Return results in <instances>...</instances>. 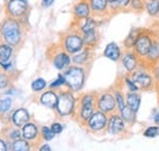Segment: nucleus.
I'll use <instances>...</instances> for the list:
<instances>
[{
	"label": "nucleus",
	"instance_id": "1",
	"mask_svg": "<svg viewBox=\"0 0 159 151\" xmlns=\"http://www.w3.org/2000/svg\"><path fill=\"white\" fill-rule=\"evenodd\" d=\"M97 110V93H87L76 100L75 118L81 124H86L87 119Z\"/></svg>",
	"mask_w": 159,
	"mask_h": 151
},
{
	"label": "nucleus",
	"instance_id": "2",
	"mask_svg": "<svg viewBox=\"0 0 159 151\" xmlns=\"http://www.w3.org/2000/svg\"><path fill=\"white\" fill-rule=\"evenodd\" d=\"M0 37L11 46H17L22 40V24L20 19L7 17L0 23Z\"/></svg>",
	"mask_w": 159,
	"mask_h": 151
},
{
	"label": "nucleus",
	"instance_id": "3",
	"mask_svg": "<svg viewBox=\"0 0 159 151\" xmlns=\"http://www.w3.org/2000/svg\"><path fill=\"white\" fill-rule=\"evenodd\" d=\"M62 75L65 78V85L67 87V89H70L74 93H77L84 85L87 70L80 65H70L67 68L64 70Z\"/></svg>",
	"mask_w": 159,
	"mask_h": 151
},
{
	"label": "nucleus",
	"instance_id": "4",
	"mask_svg": "<svg viewBox=\"0 0 159 151\" xmlns=\"http://www.w3.org/2000/svg\"><path fill=\"white\" fill-rule=\"evenodd\" d=\"M159 32L152 28H139V36L135 41V45L132 48V51L137 55L139 61L147 55L152 43L154 41V39L157 38Z\"/></svg>",
	"mask_w": 159,
	"mask_h": 151
},
{
	"label": "nucleus",
	"instance_id": "5",
	"mask_svg": "<svg viewBox=\"0 0 159 151\" xmlns=\"http://www.w3.org/2000/svg\"><path fill=\"white\" fill-rule=\"evenodd\" d=\"M76 97L74 95V92L70 89L67 90H59L58 93V101L55 106V112L60 118H66L75 114L76 109Z\"/></svg>",
	"mask_w": 159,
	"mask_h": 151
},
{
	"label": "nucleus",
	"instance_id": "6",
	"mask_svg": "<svg viewBox=\"0 0 159 151\" xmlns=\"http://www.w3.org/2000/svg\"><path fill=\"white\" fill-rule=\"evenodd\" d=\"M60 45L70 55H74V54L79 53V51H81L84 48L82 34L80 33L76 28H72L71 31H69V32H66L65 34L61 36Z\"/></svg>",
	"mask_w": 159,
	"mask_h": 151
},
{
	"label": "nucleus",
	"instance_id": "7",
	"mask_svg": "<svg viewBox=\"0 0 159 151\" xmlns=\"http://www.w3.org/2000/svg\"><path fill=\"white\" fill-rule=\"evenodd\" d=\"M130 77L141 92H154V78L151 70L139 66L130 73Z\"/></svg>",
	"mask_w": 159,
	"mask_h": 151
},
{
	"label": "nucleus",
	"instance_id": "8",
	"mask_svg": "<svg viewBox=\"0 0 159 151\" xmlns=\"http://www.w3.org/2000/svg\"><path fill=\"white\" fill-rule=\"evenodd\" d=\"M48 57L54 65V67L59 71H64L71 65L70 54L66 53L61 45H53L48 50Z\"/></svg>",
	"mask_w": 159,
	"mask_h": 151
},
{
	"label": "nucleus",
	"instance_id": "9",
	"mask_svg": "<svg viewBox=\"0 0 159 151\" xmlns=\"http://www.w3.org/2000/svg\"><path fill=\"white\" fill-rule=\"evenodd\" d=\"M97 110L105 113H113L118 110L116 107V100L113 89H108L97 94Z\"/></svg>",
	"mask_w": 159,
	"mask_h": 151
},
{
	"label": "nucleus",
	"instance_id": "10",
	"mask_svg": "<svg viewBox=\"0 0 159 151\" xmlns=\"http://www.w3.org/2000/svg\"><path fill=\"white\" fill-rule=\"evenodd\" d=\"M28 1L27 0H7L6 2V14L9 17L20 19L27 17L28 15Z\"/></svg>",
	"mask_w": 159,
	"mask_h": 151
},
{
	"label": "nucleus",
	"instance_id": "11",
	"mask_svg": "<svg viewBox=\"0 0 159 151\" xmlns=\"http://www.w3.org/2000/svg\"><path fill=\"white\" fill-rule=\"evenodd\" d=\"M108 113L96 110L86 122V128L92 133H100L107 131Z\"/></svg>",
	"mask_w": 159,
	"mask_h": 151
},
{
	"label": "nucleus",
	"instance_id": "12",
	"mask_svg": "<svg viewBox=\"0 0 159 151\" xmlns=\"http://www.w3.org/2000/svg\"><path fill=\"white\" fill-rule=\"evenodd\" d=\"M159 62V34L154 39V41L152 43L147 55L139 61V66L151 70L152 67H154Z\"/></svg>",
	"mask_w": 159,
	"mask_h": 151
},
{
	"label": "nucleus",
	"instance_id": "13",
	"mask_svg": "<svg viewBox=\"0 0 159 151\" xmlns=\"http://www.w3.org/2000/svg\"><path fill=\"white\" fill-rule=\"evenodd\" d=\"M129 126L126 124V122L124 121V118L121 117L119 112L110 113V116L108 117V124H107V132L113 135H119L126 132V128Z\"/></svg>",
	"mask_w": 159,
	"mask_h": 151
},
{
	"label": "nucleus",
	"instance_id": "14",
	"mask_svg": "<svg viewBox=\"0 0 159 151\" xmlns=\"http://www.w3.org/2000/svg\"><path fill=\"white\" fill-rule=\"evenodd\" d=\"M120 60H121V65H122L124 70L129 75L139 67V58L132 50H126L122 54V56H121Z\"/></svg>",
	"mask_w": 159,
	"mask_h": 151
},
{
	"label": "nucleus",
	"instance_id": "15",
	"mask_svg": "<svg viewBox=\"0 0 159 151\" xmlns=\"http://www.w3.org/2000/svg\"><path fill=\"white\" fill-rule=\"evenodd\" d=\"M92 16L94 17H104L109 14L108 0H88Z\"/></svg>",
	"mask_w": 159,
	"mask_h": 151
},
{
	"label": "nucleus",
	"instance_id": "16",
	"mask_svg": "<svg viewBox=\"0 0 159 151\" xmlns=\"http://www.w3.org/2000/svg\"><path fill=\"white\" fill-rule=\"evenodd\" d=\"M21 135L28 141H36L40 138V131L36 123L28 122L23 127H21Z\"/></svg>",
	"mask_w": 159,
	"mask_h": 151
},
{
	"label": "nucleus",
	"instance_id": "17",
	"mask_svg": "<svg viewBox=\"0 0 159 151\" xmlns=\"http://www.w3.org/2000/svg\"><path fill=\"white\" fill-rule=\"evenodd\" d=\"M72 12H74V17H75L76 21L89 17L92 15V12H91V7H89V4H88V0H79L74 6Z\"/></svg>",
	"mask_w": 159,
	"mask_h": 151
},
{
	"label": "nucleus",
	"instance_id": "18",
	"mask_svg": "<svg viewBox=\"0 0 159 151\" xmlns=\"http://www.w3.org/2000/svg\"><path fill=\"white\" fill-rule=\"evenodd\" d=\"M30 119H31L30 112H28L26 109H23V107L17 109L16 111H14L12 116H11V122H12V124L16 126V127H19V128L23 127L26 123H28Z\"/></svg>",
	"mask_w": 159,
	"mask_h": 151
},
{
	"label": "nucleus",
	"instance_id": "19",
	"mask_svg": "<svg viewBox=\"0 0 159 151\" xmlns=\"http://www.w3.org/2000/svg\"><path fill=\"white\" fill-rule=\"evenodd\" d=\"M57 101H58V93H57L54 89L47 90V92H44V93L39 96L40 105H43V106H45V107H48V109H52V110L55 109Z\"/></svg>",
	"mask_w": 159,
	"mask_h": 151
},
{
	"label": "nucleus",
	"instance_id": "20",
	"mask_svg": "<svg viewBox=\"0 0 159 151\" xmlns=\"http://www.w3.org/2000/svg\"><path fill=\"white\" fill-rule=\"evenodd\" d=\"M92 55H93V49H92V48H87V46H84L81 51L76 53V54H74V56L71 57V62H72L74 65L83 66V65H86V63L91 60Z\"/></svg>",
	"mask_w": 159,
	"mask_h": 151
},
{
	"label": "nucleus",
	"instance_id": "21",
	"mask_svg": "<svg viewBox=\"0 0 159 151\" xmlns=\"http://www.w3.org/2000/svg\"><path fill=\"white\" fill-rule=\"evenodd\" d=\"M103 54H104V56L107 57V58H109V60H111V61H114V62L119 61L120 58H121V56H122V51H121L120 46L116 43H114V41L109 43V44L105 46Z\"/></svg>",
	"mask_w": 159,
	"mask_h": 151
},
{
	"label": "nucleus",
	"instance_id": "22",
	"mask_svg": "<svg viewBox=\"0 0 159 151\" xmlns=\"http://www.w3.org/2000/svg\"><path fill=\"white\" fill-rule=\"evenodd\" d=\"M125 100H126V105L134 111L137 113L139 106H141V94L139 92H131L127 90L125 94Z\"/></svg>",
	"mask_w": 159,
	"mask_h": 151
},
{
	"label": "nucleus",
	"instance_id": "23",
	"mask_svg": "<svg viewBox=\"0 0 159 151\" xmlns=\"http://www.w3.org/2000/svg\"><path fill=\"white\" fill-rule=\"evenodd\" d=\"M82 38H83V43H84V46L87 48H92L94 49L99 41V33L96 29H92L89 32H86V33H82Z\"/></svg>",
	"mask_w": 159,
	"mask_h": 151
},
{
	"label": "nucleus",
	"instance_id": "24",
	"mask_svg": "<svg viewBox=\"0 0 159 151\" xmlns=\"http://www.w3.org/2000/svg\"><path fill=\"white\" fill-rule=\"evenodd\" d=\"M144 10L146 12L153 17L158 19L159 17V0H144Z\"/></svg>",
	"mask_w": 159,
	"mask_h": 151
},
{
	"label": "nucleus",
	"instance_id": "25",
	"mask_svg": "<svg viewBox=\"0 0 159 151\" xmlns=\"http://www.w3.org/2000/svg\"><path fill=\"white\" fill-rule=\"evenodd\" d=\"M118 112L121 114V117L124 118V121L126 122V124L129 127H131V126H134L136 123V112H134L127 105L124 109H121L120 111H118Z\"/></svg>",
	"mask_w": 159,
	"mask_h": 151
},
{
	"label": "nucleus",
	"instance_id": "26",
	"mask_svg": "<svg viewBox=\"0 0 159 151\" xmlns=\"http://www.w3.org/2000/svg\"><path fill=\"white\" fill-rule=\"evenodd\" d=\"M9 149L14 151H28L31 150V145H30L28 140H26L23 138H19L11 143V146Z\"/></svg>",
	"mask_w": 159,
	"mask_h": 151
},
{
	"label": "nucleus",
	"instance_id": "27",
	"mask_svg": "<svg viewBox=\"0 0 159 151\" xmlns=\"http://www.w3.org/2000/svg\"><path fill=\"white\" fill-rule=\"evenodd\" d=\"M139 28H132L131 32L129 33V36L125 38L124 40V48L125 50H132L134 45H135V41L137 39V36H139Z\"/></svg>",
	"mask_w": 159,
	"mask_h": 151
},
{
	"label": "nucleus",
	"instance_id": "28",
	"mask_svg": "<svg viewBox=\"0 0 159 151\" xmlns=\"http://www.w3.org/2000/svg\"><path fill=\"white\" fill-rule=\"evenodd\" d=\"M12 55V46L9 45L7 43H1L0 44V61H9Z\"/></svg>",
	"mask_w": 159,
	"mask_h": 151
},
{
	"label": "nucleus",
	"instance_id": "29",
	"mask_svg": "<svg viewBox=\"0 0 159 151\" xmlns=\"http://www.w3.org/2000/svg\"><path fill=\"white\" fill-rule=\"evenodd\" d=\"M129 11L135 14H142L144 11V0H131L129 5Z\"/></svg>",
	"mask_w": 159,
	"mask_h": 151
},
{
	"label": "nucleus",
	"instance_id": "30",
	"mask_svg": "<svg viewBox=\"0 0 159 151\" xmlns=\"http://www.w3.org/2000/svg\"><path fill=\"white\" fill-rule=\"evenodd\" d=\"M55 136V133L52 131L50 127H47V126H43L40 128V138L45 141H50Z\"/></svg>",
	"mask_w": 159,
	"mask_h": 151
},
{
	"label": "nucleus",
	"instance_id": "31",
	"mask_svg": "<svg viewBox=\"0 0 159 151\" xmlns=\"http://www.w3.org/2000/svg\"><path fill=\"white\" fill-rule=\"evenodd\" d=\"M45 87H47V82H45L43 78H37V79H34V80L32 82V84H31L32 90L36 92V93L42 92L43 89H45Z\"/></svg>",
	"mask_w": 159,
	"mask_h": 151
},
{
	"label": "nucleus",
	"instance_id": "32",
	"mask_svg": "<svg viewBox=\"0 0 159 151\" xmlns=\"http://www.w3.org/2000/svg\"><path fill=\"white\" fill-rule=\"evenodd\" d=\"M143 135L146 138H157L159 135V126L154 124V126H149L143 131Z\"/></svg>",
	"mask_w": 159,
	"mask_h": 151
},
{
	"label": "nucleus",
	"instance_id": "33",
	"mask_svg": "<svg viewBox=\"0 0 159 151\" xmlns=\"http://www.w3.org/2000/svg\"><path fill=\"white\" fill-rule=\"evenodd\" d=\"M151 72L153 75V78H154V92L158 94L159 97V62L151 68Z\"/></svg>",
	"mask_w": 159,
	"mask_h": 151
},
{
	"label": "nucleus",
	"instance_id": "34",
	"mask_svg": "<svg viewBox=\"0 0 159 151\" xmlns=\"http://www.w3.org/2000/svg\"><path fill=\"white\" fill-rule=\"evenodd\" d=\"M108 7H109V14L110 15L119 14V0H108Z\"/></svg>",
	"mask_w": 159,
	"mask_h": 151
},
{
	"label": "nucleus",
	"instance_id": "35",
	"mask_svg": "<svg viewBox=\"0 0 159 151\" xmlns=\"http://www.w3.org/2000/svg\"><path fill=\"white\" fill-rule=\"evenodd\" d=\"M62 85H65V78H64V75L61 73V75L58 76V78H57L55 80H53V82L50 83L49 88L55 90V89H60V87H62Z\"/></svg>",
	"mask_w": 159,
	"mask_h": 151
},
{
	"label": "nucleus",
	"instance_id": "36",
	"mask_svg": "<svg viewBox=\"0 0 159 151\" xmlns=\"http://www.w3.org/2000/svg\"><path fill=\"white\" fill-rule=\"evenodd\" d=\"M124 84H125V85L127 87V89L131 90V92H139V89L137 88V85L134 83V80L131 79L130 75L126 76V77L124 78Z\"/></svg>",
	"mask_w": 159,
	"mask_h": 151
},
{
	"label": "nucleus",
	"instance_id": "37",
	"mask_svg": "<svg viewBox=\"0 0 159 151\" xmlns=\"http://www.w3.org/2000/svg\"><path fill=\"white\" fill-rule=\"evenodd\" d=\"M9 82H10L9 76L6 75L5 72H0V90L6 88L9 85Z\"/></svg>",
	"mask_w": 159,
	"mask_h": 151
},
{
	"label": "nucleus",
	"instance_id": "38",
	"mask_svg": "<svg viewBox=\"0 0 159 151\" xmlns=\"http://www.w3.org/2000/svg\"><path fill=\"white\" fill-rule=\"evenodd\" d=\"M11 99L10 97H5V99H2L1 101H0V107H1V111L2 112H6L10 107H11Z\"/></svg>",
	"mask_w": 159,
	"mask_h": 151
},
{
	"label": "nucleus",
	"instance_id": "39",
	"mask_svg": "<svg viewBox=\"0 0 159 151\" xmlns=\"http://www.w3.org/2000/svg\"><path fill=\"white\" fill-rule=\"evenodd\" d=\"M7 136H9V139H10L11 141H14V140H16V139H19V138H22L21 132L19 129H11L10 133L7 134Z\"/></svg>",
	"mask_w": 159,
	"mask_h": 151
},
{
	"label": "nucleus",
	"instance_id": "40",
	"mask_svg": "<svg viewBox=\"0 0 159 151\" xmlns=\"http://www.w3.org/2000/svg\"><path fill=\"white\" fill-rule=\"evenodd\" d=\"M131 0H119V9L120 12H127L129 11V5Z\"/></svg>",
	"mask_w": 159,
	"mask_h": 151
},
{
	"label": "nucleus",
	"instance_id": "41",
	"mask_svg": "<svg viewBox=\"0 0 159 151\" xmlns=\"http://www.w3.org/2000/svg\"><path fill=\"white\" fill-rule=\"evenodd\" d=\"M50 128H52V131L55 133V135L57 134H60V133L62 132V129H64V126L60 123V122H54L52 126H50Z\"/></svg>",
	"mask_w": 159,
	"mask_h": 151
},
{
	"label": "nucleus",
	"instance_id": "42",
	"mask_svg": "<svg viewBox=\"0 0 159 151\" xmlns=\"http://www.w3.org/2000/svg\"><path fill=\"white\" fill-rule=\"evenodd\" d=\"M55 0H42V6L43 7H50L54 4Z\"/></svg>",
	"mask_w": 159,
	"mask_h": 151
},
{
	"label": "nucleus",
	"instance_id": "43",
	"mask_svg": "<svg viewBox=\"0 0 159 151\" xmlns=\"http://www.w3.org/2000/svg\"><path fill=\"white\" fill-rule=\"evenodd\" d=\"M9 150V146H7V143L5 140H1L0 139V151H6Z\"/></svg>",
	"mask_w": 159,
	"mask_h": 151
},
{
	"label": "nucleus",
	"instance_id": "44",
	"mask_svg": "<svg viewBox=\"0 0 159 151\" xmlns=\"http://www.w3.org/2000/svg\"><path fill=\"white\" fill-rule=\"evenodd\" d=\"M39 150L40 151H50L52 150V148H50L49 145H47V144H45V145H42V146H40Z\"/></svg>",
	"mask_w": 159,
	"mask_h": 151
},
{
	"label": "nucleus",
	"instance_id": "45",
	"mask_svg": "<svg viewBox=\"0 0 159 151\" xmlns=\"http://www.w3.org/2000/svg\"><path fill=\"white\" fill-rule=\"evenodd\" d=\"M153 122H154L156 124H158V126H159V112H157L154 116H153Z\"/></svg>",
	"mask_w": 159,
	"mask_h": 151
},
{
	"label": "nucleus",
	"instance_id": "46",
	"mask_svg": "<svg viewBox=\"0 0 159 151\" xmlns=\"http://www.w3.org/2000/svg\"><path fill=\"white\" fill-rule=\"evenodd\" d=\"M1 112H2V111H1V107H0V113H1Z\"/></svg>",
	"mask_w": 159,
	"mask_h": 151
},
{
	"label": "nucleus",
	"instance_id": "47",
	"mask_svg": "<svg viewBox=\"0 0 159 151\" xmlns=\"http://www.w3.org/2000/svg\"><path fill=\"white\" fill-rule=\"evenodd\" d=\"M5 1H7V0H5Z\"/></svg>",
	"mask_w": 159,
	"mask_h": 151
}]
</instances>
